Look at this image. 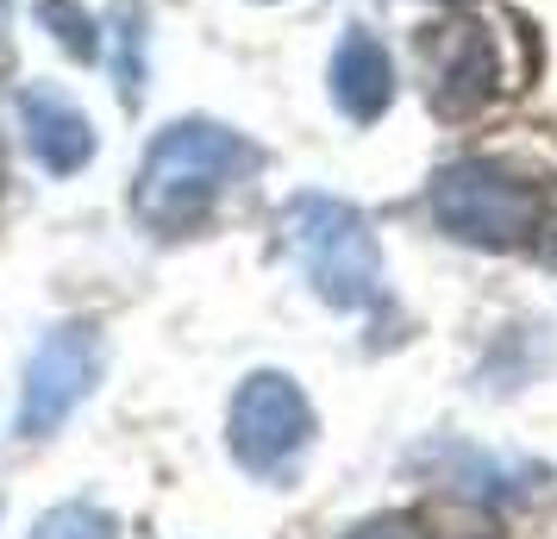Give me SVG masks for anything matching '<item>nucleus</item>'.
<instances>
[{"label":"nucleus","instance_id":"obj_10","mask_svg":"<svg viewBox=\"0 0 557 539\" xmlns=\"http://www.w3.org/2000/svg\"><path fill=\"white\" fill-rule=\"evenodd\" d=\"M32 539H120V534H113V514L107 509H95V502H63V509H51L32 527Z\"/></svg>","mask_w":557,"mask_h":539},{"label":"nucleus","instance_id":"obj_7","mask_svg":"<svg viewBox=\"0 0 557 539\" xmlns=\"http://www.w3.org/2000/svg\"><path fill=\"white\" fill-rule=\"evenodd\" d=\"M20 132H26L32 157L51 170V176H76L82 163L95 157V126H88V113H82L63 88H45V82H32L20 88Z\"/></svg>","mask_w":557,"mask_h":539},{"label":"nucleus","instance_id":"obj_4","mask_svg":"<svg viewBox=\"0 0 557 539\" xmlns=\"http://www.w3.org/2000/svg\"><path fill=\"white\" fill-rule=\"evenodd\" d=\"M313 439V408L282 370H257L232 395V458L251 477H282Z\"/></svg>","mask_w":557,"mask_h":539},{"label":"nucleus","instance_id":"obj_12","mask_svg":"<svg viewBox=\"0 0 557 539\" xmlns=\"http://www.w3.org/2000/svg\"><path fill=\"white\" fill-rule=\"evenodd\" d=\"M351 539H413V527H407V520H370V527H357Z\"/></svg>","mask_w":557,"mask_h":539},{"label":"nucleus","instance_id":"obj_6","mask_svg":"<svg viewBox=\"0 0 557 539\" xmlns=\"http://www.w3.org/2000/svg\"><path fill=\"white\" fill-rule=\"evenodd\" d=\"M432 57V107L445 113V120H463V113H476L488 95H495V76H502V63H495V38L488 26H445L438 38L426 45Z\"/></svg>","mask_w":557,"mask_h":539},{"label":"nucleus","instance_id":"obj_3","mask_svg":"<svg viewBox=\"0 0 557 539\" xmlns=\"http://www.w3.org/2000/svg\"><path fill=\"white\" fill-rule=\"evenodd\" d=\"M432 213L438 226L463 238V245H488V252H513L527 245L539 220H545V188L507 163H488V157H470V163H451L432 182Z\"/></svg>","mask_w":557,"mask_h":539},{"label":"nucleus","instance_id":"obj_5","mask_svg":"<svg viewBox=\"0 0 557 539\" xmlns=\"http://www.w3.org/2000/svg\"><path fill=\"white\" fill-rule=\"evenodd\" d=\"M101 377V339L88 327H57L26 364V395H20V433L45 439L88 402V389Z\"/></svg>","mask_w":557,"mask_h":539},{"label":"nucleus","instance_id":"obj_9","mask_svg":"<svg viewBox=\"0 0 557 539\" xmlns=\"http://www.w3.org/2000/svg\"><path fill=\"white\" fill-rule=\"evenodd\" d=\"M38 26L51 32V38L76 57V63H95V57H101L95 13H88V7H76V0H38Z\"/></svg>","mask_w":557,"mask_h":539},{"label":"nucleus","instance_id":"obj_11","mask_svg":"<svg viewBox=\"0 0 557 539\" xmlns=\"http://www.w3.org/2000/svg\"><path fill=\"white\" fill-rule=\"evenodd\" d=\"M138 45H145V32H138V7H120V95H138Z\"/></svg>","mask_w":557,"mask_h":539},{"label":"nucleus","instance_id":"obj_8","mask_svg":"<svg viewBox=\"0 0 557 539\" xmlns=\"http://www.w3.org/2000/svg\"><path fill=\"white\" fill-rule=\"evenodd\" d=\"M388 101H395V57L382 51L376 32L351 26L332 51V107L357 126H376Z\"/></svg>","mask_w":557,"mask_h":539},{"label":"nucleus","instance_id":"obj_2","mask_svg":"<svg viewBox=\"0 0 557 539\" xmlns=\"http://www.w3.org/2000/svg\"><path fill=\"white\" fill-rule=\"evenodd\" d=\"M282 238L301 257V277L326 308H376L382 302V252L370 220L332 195H295L282 207Z\"/></svg>","mask_w":557,"mask_h":539},{"label":"nucleus","instance_id":"obj_1","mask_svg":"<svg viewBox=\"0 0 557 539\" xmlns=\"http://www.w3.org/2000/svg\"><path fill=\"white\" fill-rule=\"evenodd\" d=\"M263 151L245 145L238 132H226L220 120H176L151 138V151L138 163V220L157 238H182L213 213V201L226 195L238 176H251Z\"/></svg>","mask_w":557,"mask_h":539}]
</instances>
